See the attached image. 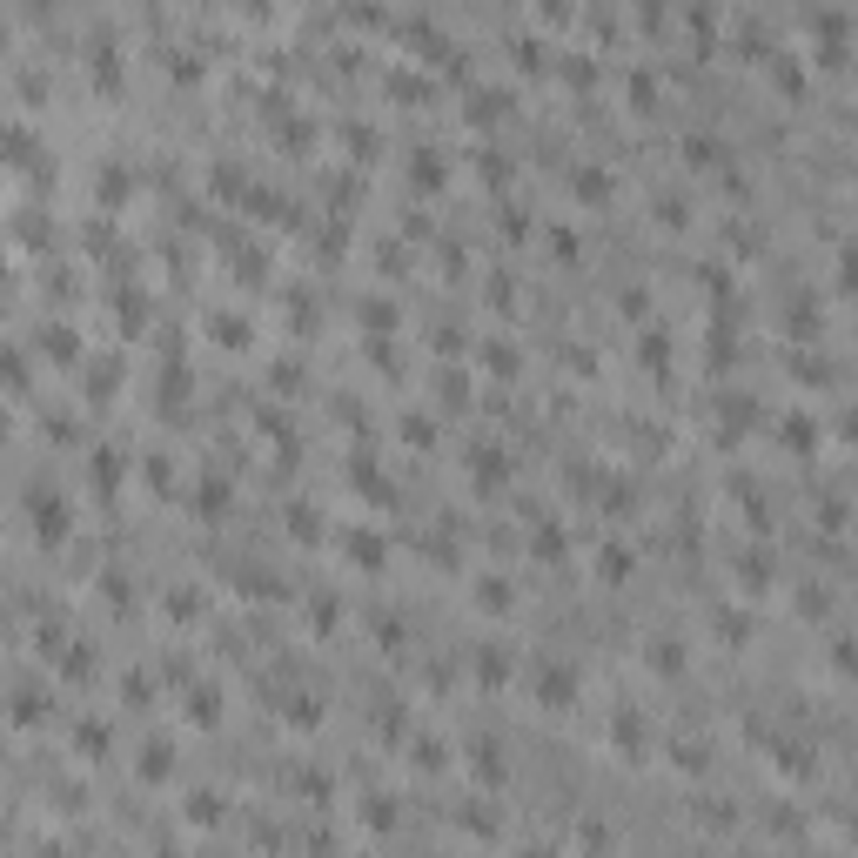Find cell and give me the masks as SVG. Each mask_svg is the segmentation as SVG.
Returning a JSON list of instances; mask_svg holds the SVG:
<instances>
[{
	"mask_svg": "<svg viewBox=\"0 0 858 858\" xmlns=\"http://www.w3.org/2000/svg\"><path fill=\"white\" fill-rule=\"evenodd\" d=\"M517 858H557V852H550V845H530V852H517Z\"/></svg>",
	"mask_w": 858,
	"mask_h": 858,
	"instance_id": "obj_2",
	"label": "cell"
},
{
	"mask_svg": "<svg viewBox=\"0 0 858 858\" xmlns=\"http://www.w3.org/2000/svg\"><path fill=\"white\" fill-rule=\"evenodd\" d=\"M476 597H483L490 610H503V604H510V584H503V577H483V584H476Z\"/></svg>",
	"mask_w": 858,
	"mask_h": 858,
	"instance_id": "obj_1",
	"label": "cell"
}]
</instances>
